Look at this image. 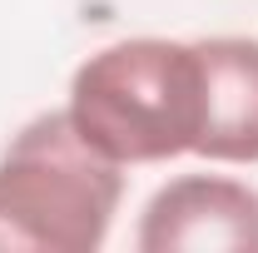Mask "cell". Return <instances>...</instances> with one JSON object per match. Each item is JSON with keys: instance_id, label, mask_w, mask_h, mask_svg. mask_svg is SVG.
Wrapping results in <instances>:
<instances>
[{"instance_id": "obj_2", "label": "cell", "mask_w": 258, "mask_h": 253, "mask_svg": "<svg viewBox=\"0 0 258 253\" xmlns=\"http://www.w3.org/2000/svg\"><path fill=\"white\" fill-rule=\"evenodd\" d=\"M124 199L114 159L64 109L35 114L0 154V253H95Z\"/></svg>"}, {"instance_id": "obj_3", "label": "cell", "mask_w": 258, "mask_h": 253, "mask_svg": "<svg viewBox=\"0 0 258 253\" xmlns=\"http://www.w3.org/2000/svg\"><path fill=\"white\" fill-rule=\"evenodd\" d=\"M139 253H258V189L219 174L169 179L144 204Z\"/></svg>"}, {"instance_id": "obj_4", "label": "cell", "mask_w": 258, "mask_h": 253, "mask_svg": "<svg viewBox=\"0 0 258 253\" xmlns=\"http://www.w3.org/2000/svg\"><path fill=\"white\" fill-rule=\"evenodd\" d=\"M199 55V139L194 154L219 164H258V40H194Z\"/></svg>"}, {"instance_id": "obj_1", "label": "cell", "mask_w": 258, "mask_h": 253, "mask_svg": "<svg viewBox=\"0 0 258 253\" xmlns=\"http://www.w3.org/2000/svg\"><path fill=\"white\" fill-rule=\"evenodd\" d=\"M70 124L104 159L164 164L199 139V55L194 45L139 35L104 45L70 80Z\"/></svg>"}]
</instances>
